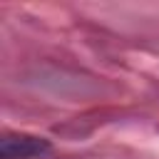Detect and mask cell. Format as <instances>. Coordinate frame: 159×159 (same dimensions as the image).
Returning <instances> with one entry per match:
<instances>
[{
    "instance_id": "cell-1",
    "label": "cell",
    "mask_w": 159,
    "mask_h": 159,
    "mask_svg": "<svg viewBox=\"0 0 159 159\" xmlns=\"http://www.w3.org/2000/svg\"><path fill=\"white\" fill-rule=\"evenodd\" d=\"M50 144L40 137H27V134H7L0 142V157L2 159H32L47 152Z\"/></svg>"
}]
</instances>
